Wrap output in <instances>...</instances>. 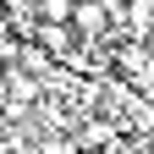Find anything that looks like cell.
<instances>
[{"instance_id":"obj_1","label":"cell","mask_w":154,"mask_h":154,"mask_svg":"<svg viewBox=\"0 0 154 154\" xmlns=\"http://www.w3.org/2000/svg\"><path fill=\"white\" fill-rule=\"evenodd\" d=\"M110 6H132V0H110Z\"/></svg>"}]
</instances>
